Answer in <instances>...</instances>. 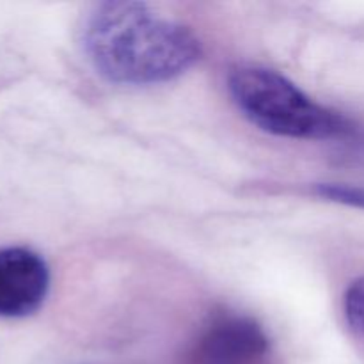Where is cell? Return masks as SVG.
Returning a JSON list of instances; mask_svg holds the SVG:
<instances>
[{
  "instance_id": "obj_1",
  "label": "cell",
  "mask_w": 364,
  "mask_h": 364,
  "mask_svg": "<svg viewBox=\"0 0 364 364\" xmlns=\"http://www.w3.org/2000/svg\"><path fill=\"white\" fill-rule=\"evenodd\" d=\"M82 46L96 73L121 85L169 82L201 57L191 28L130 0L96 4L82 25Z\"/></svg>"
},
{
  "instance_id": "obj_2",
  "label": "cell",
  "mask_w": 364,
  "mask_h": 364,
  "mask_svg": "<svg viewBox=\"0 0 364 364\" xmlns=\"http://www.w3.org/2000/svg\"><path fill=\"white\" fill-rule=\"evenodd\" d=\"M230 92L251 123L290 139H334L352 132L350 121L320 105L274 70L240 66L231 71Z\"/></svg>"
},
{
  "instance_id": "obj_3",
  "label": "cell",
  "mask_w": 364,
  "mask_h": 364,
  "mask_svg": "<svg viewBox=\"0 0 364 364\" xmlns=\"http://www.w3.org/2000/svg\"><path fill=\"white\" fill-rule=\"evenodd\" d=\"M269 352V338L256 320L220 315L199 334L191 364H259Z\"/></svg>"
},
{
  "instance_id": "obj_4",
  "label": "cell",
  "mask_w": 364,
  "mask_h": 364,
  "mask_svg": "<svg viewBox=\"0 0 364 364\" xmlns=\"http://www.w3.org/2000/svg\"><path fill=\"white\" fill-rule=\"evenodd\" d=\"M50 290V269L27 247L0 249V318H25L38 311Z\"/></svg>"
},
{
  "instance_id": "obj_5",
  "label": "cell",
  "mask_w": 364,
  "mask_h": 364,
  "mask_svg": "<svg viewBox=\"0 0 364 364\" xmlns=\"http://www.w3.org/2000/svg\"><path fill=\"white\" fill-rule=\"evenodd\" d=\"M343 311L348 327L364 338V276L348 284L343 297Z\"/></svg>"
},
{
  "instance_id": "obj_6",
  "label": "cell",
  "mask_w": 364,
  "mask_h": 364,
  "mask_svg": "<svg viewBox=\"0 0 364 364\" xmlns=\"http://www.w3.org/2000/svg\"><path fill=\"white\" fill-rule=\"evenodd\" d=\"M315 192L327 201L364 208V187L347 183H318Z\"/></svg>"
}]
</instances>
